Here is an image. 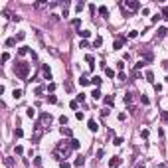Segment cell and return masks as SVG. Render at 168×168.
<instances>
[{
	"instance_id": "obj_32",
	"label": "cell",
	"mask_w": 168,
	"mask_h": 168,
	"mask_svg": "<svg viewBox=\"0 0 168 168\" xmlns=\"http://www.w3.org/2000/svg\"><path fill=\"white\" fill-rule=\"evenodd\" d=\"M140 103H142V105H148L150 101H148V97H146V95H140Z\"/></svg>"
},
{
	"instance_id": "obj_19",
	"label": "cell",
	"mask_w": 168,
	"mask_h": 168,
	"mask_svg": "<svg viewBox=\"0 0 168 168\" xmlns=\"http://www.w3.org/2000/svg\"><path fill=\"white\" fill-rule=\"evenodd\" d=\"M113 103H115V97L113 95H107V97H105V105H111V107H113Z\"/></svg>"
},
{
	"instance_id": "obj_49",
	"label": "cell",
	"mask_w": 168,
	"mask_h": 168,
	"mask_svg": "<svg viewBox=\"0 0 168 168\" xmlns=\"http://www.w3.org/2000/svg\"><path fill=\"white\" fill-rule=\"evenodd\" d=\"M69 107L73 109V111H77V101H71V103H69Z\"/></svg>"
},
{
	"instance_id": "obj_13",
	"label": "cell",
	"mask_w": 168,
	"mask_h": 168,
	"mask_svg": "<svg viewBox=\"0 0 168 168\" xmlns=\"http://www.w3.org/2000/svg\"><path fill=\"white\" fill-rule=\"evenodd\" d=\"M26 115H28L30 119H34V117H36V109H34V107H28V109H26Z\"/></svg>"
},
{
	"instance_id": "obj_1",
	"label": "cell",
	"mask_w": 168,
	"mask_h": 168,
	"mask_svg": "<svg viewBox=\"0 0 168 168\" xmlns=\"http://www.w3.org/2000/svg\"><path fill=\"white\" fill-rule=\"evenodd\" d=\"M14 73L20 79H28V75H30V63L28 61H18L14 67Z\"/></svg>"
},
{
	"instance_id": "obj_15",
	"label": "cell",
	"mask_w": 168,
	"mask_h": 168,
	"mask_svg": "<svg viewBox=\"0 0 168 168\" xmlns=\"http://www.w3.org/2000/svg\"><path fill=\"white\" fill-rule=\"evenodd\" d=\"M61 135H65V137H71L73 133H71V129H69V127H61Z\"/></svg>"
},
{
	"instance_id": "obj_44",
	"label": "cell",
	"mask_w": 168,
	"mask_h": 168,
	"mask_svg": "<svg viewBox=\"0 0 168 168\" xmlns=\"http://www.w3.org/2000/svg\"><path fill=\"white\" fill-rule=\"evenodd\" d=\"M4 162H6V166H10V168L14 166V160H12V158H6V160H4Z\"/></svg>"
},
{
	"instance_id": "obj_41",
	"label": "cell",
	"mask_w": 168,
	"mask_h": 168,
	"mask_svg": "<svg viewBox=\"0 0 168 168\" xmlns=\"http://www.w3.org/2000/svg\"><path fill=\"white\" fill-rule=\"evenodd\" d=\"M77 101H79V103H83V101H85V93H79V95H77Z\"/></svg>"
},
{
	"instance_id": "obj_46",
	"label": "cell",
	"mask_w": 168,
	"mask_h": 168,
	"mask_svg": "<svg viewBox=\"0 0 168 168\" xmlns=\"http://www.w3.org/2000/svg\"><path fill=\"white\" fill-rule=\"evenodd\" d=\"M138 36V32L137 30H133V32H129V38H137Z\"/></svg>"
},
{
	"instance_id": "obj_4",
	"label": "cell",
	"mask_w": 168,
	"mask_h": 168,
	"mask_svg": "<svg viewBox=\"0 0 168 168\" xmlns=\"http://www.w3.org/2000/svg\"><path fill=\"white\" fill-rule=\"evenodd\" d=\"M121 164H123V160L119 156H113V158L109 160V168H117V166H121Z\"/></svg>"
},
{
	"instance_id": "obj_36",
	"label": "cell",
	"mask_w": 168,
	"mask_h": 168,
	"mask_svg": "<svg viewBox=\"0 0 168 168\" xmlns=\"http://www.w3.org/2000/svg\"><path fill=\"white\" fill-rule=\"evenodd\" d=\"M160 119L164 123H168V113H166V111H162V113H160Z\"/></svg>"
},
{
	"instance_id": "obj_27",
	"label": "cell",
	"mask_w": 168,
	"mask_h": 168,
	"mask_svg": "<svg viewBox=\"0 0 168 168\" xmlns=\"http://www.w3.org/2000/svg\"><path fill=\"white\" fill-rule=\"evenodd\" d=\"M42 93H44V85H38V87H36V95L42 97Z\"/></svg>"
},
{
	"instance_id": "obj_25",
	"label": "cell",
	"mask_w": 168,
	"mask_h": 168,
	"mask_svg": "<svg viewBox=\"0 0 168 168\" xmlns=\"http://www.w3.org/2000/svg\"><path fill=\"white\" fill-rule=\"evenodd\" d=\"M79 83H81V85H89L91 81H89V79H87L85 75H81V77H79Z\"/></svg>"
},
{
	"instance_id": "obj_47",
	"label": "cell",
	"mask_w": 168,
	"mask_h": 168,
	"mask_svg": "<svg viewBox=\"0 0 168 168\" xmlns=\"http://www.w3.org/2000/svg\"><path fill=\"white\" fill-rule=\"evenodd\" d=\"M14 150H16V154H22V152H24V148H22V146H20V145H18V146H16V148H14Z\"/></svg>"
},
{
	"instance_id": "obj_51",
	"label": "cell",
	"mask_w": 168,
	"mask_h": 168,
	"mask_svg": "<svg viewBox=\"0 0 168 168\" xmlns=\"http://www.w3.org/2000/svg\"><path fill=\"white\" fill-rule=\"evenodd\" d=\"M47 89H50V93L55 91V83H50V85H47Z\"/></svg>"
},
{
	"instance_id": "obj_37",
	"label": "cell",
	"mask_w": 168,
	"mask_h": 168,
	"mask_svg": "<svg viewBox=\"0 0 168 168\" xmlns=\"http://www.w3.org/2000/svg\"><path fill=\"white\" fill-rule=\"evenodd\" d=\"M47 101H50V103H57V97H55V95H47Z\"/></svg>"
},
{
	"instance_id": "obj_53",
	"label": "cell",
	"mask_w": 168,
	"mask_h": 168,
	"mask_svg": "<svg viewBox=\"0 0 168 168\" xmlns=\"http://www.w3.org/2000/svg\"><path fill=\"white\" fill-rule=\"evenodd\" d=\"M137 168H145V164H142V162H138V164H137Z\"/></svg>"
},
{
	"instance_id": "obj_30",
	"label": "cell",
	"mask_w": 168,
	"mask_h": 168,
	"mask_svg": "<svg viewBox=\"0 0 168 168\" xmlns=\"http://www.w3.org/2000/svg\"><path fill=\"white\" fill-rule=\"evenodd\" d=\"M24 38H26V34H24V32H20V34H16V42H22Z\"/></svg>"
},
{
	"instance_id": "obj_18",
	"label": "cell",
	"mask_w": 168,
	"mask_h": 168,
	"mask_svg": "<svg viewBox=\"0 0 168 168\" xmlns=\"http://www.w3.org/2000/svg\"><path fill=\"white\" fill-rule=\"evenodd\" d=\"M91 97H93L95 101L101 99V91H99V89H93V91H91Z\"/></svg>"
},
{
	"instance_id": "obj_35",
	"label": "cell",
	"mask_w": 168,
	"mask_h": 168,
	"mask_svg": "<svg viewBox=\"0 0 168 168\" xmlns=\"http://www.w3.org/2000/svg\"><path fill=\"white\" fill-rule=\"evenodd\" d=\"M34 164H36L38 168H42V158H40V156H36V158H34Z\"/></svg>"
},
{
	"instance_id": "obj_11",
	"label": "cell",
	"mask_w": 168,
	"mask_h": 168,
	"mask_svg": "<svg viewBox=\"0 0 168 168\" xmlns=\"http://www.w3.org/2000/svg\"><path fill=\"white\" fill-rule=\"evenodd\" d=\"M22 95H24L22 89H14V91H12V97H14V99H22Z\"/></svg>"
},
{
	"instance_id": "obj_2",
	"label": "cell",
	"mask_w": 168,
	"mask_h": 168,
	"mask_svg": "<svg viewBox=\"0 0 168 168\" xmlns=\"http://www.w3.org/2000/svg\"><path fill=\"white\" fill-rule=\"evenodd\" d=\"M123 6H127V8H129V10H133V12H137L138 8H140V4H138L137 0H127V2L123 4Z\"/></svg>"
},
{
	"instance_id": "obj_24",
	"label": "cell",
	"mask_w": 168,
	"mask_h": 168,
	"mask_svg": "<svg viewBox=\"0 0 168 168\" xmlns=\"http://www.w3.org/2000/svg\"><path fill=\"white\" fill-rule=\"evenodd\" d=\"M14 137H16V138H22V137H24V130L20 129V127H18V129L14 130Z\"/></svg>"
},
{
	"instance_id": "obj_42",
	"label": "cell",
	"mask_w": 168,
	"mask_h": 168,
	"mask_svg": "<svg viewBox=\"0 0 168 168\" xmlns=\"http://www.w3.org/2000/svg\"><path fill=\"white\" fill-rule=\"evenodd\" d=\"M79 47H89V44H87V40H81V42H79Z\"/></svg>"
},
{
	"instance_id": "obj_43",
	"label": "cell",
	"mask_w": 168,
	"mask_h": 168,
	"mask_svg": "<svg viewBox=\"0 0 168 168\" xmlns=\"http://www.w3.org/2000/svg\"><path fill=\"white\" fill-rule=\"evenodd\" d=\"M140 137H142V138H148V130L142 129V130H140Z\"/></svg>"
},
{
	"instance_id": "obj_20",
	"label": "cell",
	"mask_w": 168,
	"mask_h": 168,
	"mask_svg": "<svg viewBox=\"0 0 168 168\" xmlns=\"http://www.w3.org/2000/svg\"><path fill=\"white\" fill-rule=\"evenodd\" d=\"M99 14L103 16V18H107V16H109V10H107V6H101V8H99Z\"/></svg>"
},
{
	"instance_id": "obj_21",
	"label": "cell",
	"mask_w": 168,
	"mask_h": 168,
	"mask_svg": "<svg viewBox=\"0 0 168 168\" xmlns=\"http://www.w3.org/2000/svg\"><path fill=\"white\" fill-rule=\"evenodd\" d=\"M123 142H125V138H123V137H115V140H113V145H115V146H121Z\"/></svg>"
},
{
	"instance_id": "obj_7",
	"label": "cell",
	"mask_w": 168,
	"mask_h": 168,
	"mask_svg": "<svg viewBox=\"0 0 168 168\" xmlns=\"http://www.w3.org/2000/svg\"><path fill=\"white\" fill-rule=\"evenodd\" d=\"M123 99H125V103H127V105H129V109L130 111H133V93H125V97H123Z\"/></svg>"
},
{
	"instance_id": "obj_22",
	"label": "cell",
	"mask_w": 168,
	"mask_h": 168,
	"mask_svg": "<svg viewBox=\"0 0 168 168\" xmlns=\"http://www.w3.org/2000/svg\"><path fill=\"white\" fill-rule=\"evenodd\" d=\"M83 8H85V2H77V4H75V12L79 14V12L83 10Z\"/></svg>"
},
{
	"instance_id": "obj_14",
	"label": "cell",
	"mask_w": 168,
	"mask_h": 168,
	"mask_svg": "<svg viewBox=\"0 0 168 168\" xmlns=\"http://www.w3.org/2000/svg\"><path fill=\"white\" fill-rule=\"evenodd\" d=\"M105 75H107V77H111V79H113V77H117V73H115V69L107 67V69H105Z\"/></svg>"
},
{
	"instance_id": "obj_28",
	"label": "cell",
	"mask_w": 168,
	"mask_h": 168,
	"mask_svg": "<svg viewBox=\"0 0 168 168\" xmlns=\"http://www.w3.org/2000/svg\"><path fill=\"white\" fill-rule=\"evenodd\" d=\"M75 119H77V121H83V119H85V115L81 113V111H75Z\"/></svg>"
},
{
	"instance_id": "obj_10",
	"label": "cell",
	"mask_w": 168,
	"mask_h": 168,
	"mask_svg": "<svg viewBox=\"0 0 168 168\" xmlns=\"http://www.w3.org/2000/svg\"><path fill=\"white\" fill-rule=\"evenodd\" d=\"M77 36H81L83 40H87L89 36H91V32H89V30H79V32H77Z\"/></svg>"
},
{
	"instance_id": "obj_39",
	"label": "cell",
	"mask_w": 168,
	"mask_h": 168,
	"mask_svg": "<svg viewBox=\"0 0 168 168\" xmlns=\"http://www.w3.org/2000/svg\"><path fill=\"white\" fill-rule=\"evenodd\" d=\"M59 166H61V168H71V164H69V162H65V160H61Z\"/></svg>"
},
{
	"instance_id": "obj_38",
	"label": "cell",
	"mask_w": 168,
	"mask_h": 168,
	"mask_svg": "<svg viewBox=\"0 0 168 168\" xmlns=\"http://www.w3.org/2000/svg\"><path fill=\"white\" fill-rule=\"evenodd\" d=\"M160 14H162V18H168V6H164V8H162V12H160Z\"/></svg>"
},
{
	"instance_id": "obj_45",
	"label": "cell",
	"mask_w": 168,
	"mask_h": 168,
	"mask_svg": "<svg viewBox=\"0 0 168 168\" xmlns=\"http://www.w3.org/2000/svg\"><path fill=\"white\" fill-rule=\"evenodd\" d=\"M10 59V54H8V52H4V54H2V61H8Z\"/></svg>"
},
{
	"instance_id": "obj_23",
	"label": "cell",
	"mask_w": 168,
	"mask_h": 168,
	"mask_svg": "<svg viewBox=\"0 0 168 168\" xmlns=\"http://www.w3.org/2000/svg\"><path fill=\"white\" fill-rule=\"evenodd\" d=\"M166 28H158V34H156V36H158V40H160V38H164V36H166Z\"/></svg>"
},
{
	"instance_id": "obj_3",
	"label": "cell",
	"mask_w": 168,
	"mask_h": 168,
	"mask_svg": "<svg viewBox=\"0 0 168 168\" xmlns=\"http://www.w3.org/2000/svg\"><path fill=\"white\" fill-rule=\"evenodd\" d=\"M40 123H42V125H50V123H52V115L50 113H40Z\"/></svg>"
},
{
	"instance_id": "obj_33",
	"label": "cell",
	"mask_w": 168,
	"mask_h": 168,
	"mask_svg": "<svg viewBox=\"0 0 168 168\" xmlns=\"http://www.w3.org/2000/svg\"><path fill=\"white\" fill-rule=\"evenodd\" d=\"M101 44H103V40H101V38H97L95 42H93V47H101Z\"/></svg>"
},
{
	"instance_id": "obj_31",
	"label": "cell",
	"mask_w": 168,
	"mask_h": 168,
	"mask_svg": "<svg viewBox=\"0 0 168 168\" xmlns=\"http://www.w3.org/2000/svg\"><path fill=\"white\" fill-rule=\"evenodd\" d=\"M28 52H30L28 47H20V50H18V55H26V54H28Z\"/></svg>"
},
{
	"instance_id": "obj_29",
	"label": "cell",
	"mask_w": 168,
	"mask_h": 168,
	"mask_svg": "<svg viewBox=\"0 0 168 168\" xmlns=\"http://www.w3.org/2000/svg\"><path fill=\"white\" fill-rule=\"evenodd\" d=\"M71 24H73V26L77 28V32H79V26H81V18H75V20H73Z\"/></svg>"
},
{
	"instance_id": "obj_9",
	"label": "cell",
	"mask_w": 168,
	"mask_h": 168,
	"mask_svg": "<svg viewBox=\"0 0 168 168\" xmlns=\"http://www.w3.org/2000/svg\"><path fill=\"white\" fill-rule=\"evenodd\" d=\"M85 164V156H81V154H79V156H77L75 160H73V166H77V168H81Z\"/></svg>"
},
{
	"instance_id": "obj_34",
	"label": "cell",
	"mask_w": 168,
	"mask_h": 168,
	"mask_svg": "<svg viewBox=\"0 0 168 168\" xmlns=\"http://www.w3.org/2000/svg\"><path fill=\"white\" fill-rule=\"evenodd\" d=\"M14 44H16V38H10V40H6V46H8V47H12Z\"/></svg>"
},
{
	"instance_id": "obj_12",
	"label": "cell",
	"mask_w": 168,
	"mask_h": 168,
	"mask_svg": "<svg viewBox=\"0 0 168 168\" xmlns=\"http://www.w3.org/2000/svg\"><path fill=\"white\" fill-rule=\"evenodd\" d=\"M69 146H71V150L79 148V140H77V138H71V140H69Z\"/></svg>"
},
{
	"instance_id": "obj_5",
	"label": "cell",
	"mask_w": 168,
	"mask_h": 168,
	"mask_svg": "<svg viewBox=\"0 0 168 168\" xmlns=\"http://www.w3.org/2000/svg\"><path fill=\"white\" fill-rule=\"evenodd\" d=\"M123 46H125V38H117L115 40V44H113V50H123Z\"/></svg>"
},
{
	"instance_id": "obj_50",
	"label": "cell",
	"mask_w": 168,
	"mask_h": 168,
	"mask_svg": "<svg viewBox=\"0 0 168 168\" xmlns=\"http://www.w3.org/2000/svg\"><path fill=\"white\" fill-rule=\"evenodd\" d=\"M160 18H162V16H158V14H156V16H152V24H156L158 20H160Z\"/></svg>"
},
{
	"instance_id": "obj_48",
	"label": "cell",
	"mask_w": 168,
	"mask_h": 168,
	"mask_svg": "<svg viewBox=\"0 0 168 168\" xmlns=\"http://www.w3.org/2000/svg\"><path fill=\"white\" fill-rule=\"evenodd\" d=\"M123 67H125V63H123V61H117V69H119V71H123Z\"/></svg>"
},
{
	"instance_id": "obj_16",
	"label": "cell",
	"mask_w": 168,
	"mask_h": 168,
	"mask_svg": "<svg viewBox=\"0 0 168 168\" xmlns=\"http://www.w3.org/2000/svg\"><path fill=\"white\" fill-rule=\"evenodd\" d=\"M145 77H146V81H148V83H152V81H154V73H152V71H146Z\"/></svg>"
},
{
	"instance_id": "obj_26",
	"label": "cell",
	"mask_w": 168,
	"mask_h": 168,
	"mask_svg": "<svg viewBox=\"0 0 168 168\" xmlns=\"http://www.w3.org/2000/svg\"><path fill=\"white\" fill-rule=\"evenodd\" d=\"M85 61H89L91 65H95V57H93L91 54H87V55H85Z\"/></svg>"
},
{
	"instance_id": "obj_40",
	"label": "cell",
	"mask_w": 168,
	"mask_h": 168,
	"mask_svg": "<svg viewBox=\"0 0 168 168\" xmlns=\"http://www.w3.org/2000/svg\"><path fill=\"white\" fill-rule=\"evenodd\" d=\"M59 123H61V125H67V117H65V115H61V117H59Z\"/></svg>"
},
{
	"instance_id": "obj_17",
	"label": "cell",
	"mask_w": 168,
	"mask_h": 168,
	"mask_svg": "<svg viewBox=\"0 0 168 168\" xmlns=\"http://www.w3.org/2000/svg\"><path fill=\"white\" fill-rule=\"evenodd\" d=\"M89 81H91L93 85H97V87H99V85H101V81H103V79H101L99 75H95V77H93V79H89Z\"/></svg>"
},
{
	"instance_id": "obj_52",
	"label": "cell",
	"mask_w": 168,
	"mask_h": 168,
	"mask_svg": "<svg viewBox=\"0 0 168 168\" xmlns=\"http://www.w3.org/2000/svg\"><path fill=\"white\" fill-rule=\"evenodd\" d=\"M133 77H137V79H140L142 75H140V71H133Z\"/></svg>"
},
{
	"instance_id": "obj_6",
	"label": "cell",
	"mask_w": 168,
	"mask_h": 168,
	"mask_svg": "<svg viewBox=\"0 0 168 168\" xmlns=\"http://www.w3.org/2000/svg\"><path fill=\"white\" fill-rule=\"evenodd\" d=\"M42 75H44V79H47V81L52 79V71H50L47 65H42Z\"/></svg>"
},
{
	"instance_id": "obj_8",
	"label": "cell",
	"mask_w": 168,
	"mask_h": 168,
	"mask_svg": "<svg viewBox=\"0 0 168 168\" xmlns=\"http://www.w3.org/2000/svg\"><path fill=\"white\" fill-rule=\"evenodd\" d=\"M87 129L91 130V133H97V129H99V127H97V123L93 121V119H89V121H87Z\"/></svg>"
}]
</instances>
